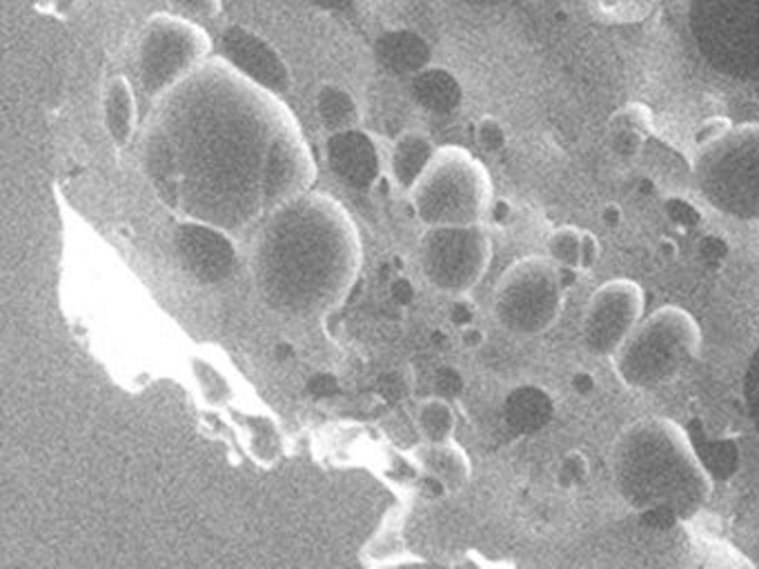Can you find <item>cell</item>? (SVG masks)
Listing matches in <instances>:
<instances>
[{
  "label": "cell",
  "mask_w": 759,
  "mask_h": 569,
  "mask_svg": "<svg viewBox=\"0 0 759 569\" xmlns=\"http://www.w3.org/2000/svg\"><path fill=\"white\" fill-rule=\"evenodd\" d=\"M619 496L637 511L688 518L712 491L710 473L674 420L650 416L621 429L610 449Z\"/></svg>",
  "instance_id": "cell-1"
},
{
  "label": "cell",
  "mask_w": 759,
  "mask_h": 569,
  "mask_svg": "<svg viewBox=\"0 0 759 569\" xmlns=\"http://www.w3.org/2000/svg\"><path fill=\"white\" fill-rule=\"evenodd\" d=\"M701 349V329L690 311L663 305L641 318L612 356L619 380L630 389H652L674 380Z\"/></svg>",
  "instance_id": "cell-2"
},
{
  "label": "cell",
  "mask_w": 759,
  "mask_h": 569,
  "mask_svg": "<svg viewBox=\"0 0 759 569\" xmlns=\"http://www.w3.org/2000/svg\"><path fill=\"white\" fill-rule=\"evenodd\" d=\"M694 178L706 200L732 218H759V122L730 124L701 142Z\"/></svg>",
  "instance_id": "cell-3"
},
{
  "label": "cell",
  "mask_w": 759,
  "mask_h": 569,
  "mask_svg": "<svg viewBox=\"0 0 759 569\" xmlns=\"http://www.w3.org/2000/svg\"><path fill=\"white\" fill-rule=\"evenodd\" d=\"M485 167L461 147H445L416 180L418 216L430 224H476L490 207Z\"/></svg>",
  "instance_id": "cell-4"
},
{
  "label": "cell",
  "mask_w": 759,
  "mask_h": 569,
  "mask_svg": "<svg viewBox=\"0 0 759 569\" xmlns=\"http://www.w3.org/2000/svg\"><path fill=\"white\" fill-rule=\"evenodd\" d=\"M211 49V38L200 22L174 11L151 13L138 36L136 69L149 98L169 93L189 78Z\"/></svg>",
  "instance_id": "cell-5"
},
{
  "label": "cell",
  "mask_w": 759,
  "mask_h": 569,
  "mask_svg": "<svg viewBox=\"0 0 759 569\" xmlns=\"http://www.w3.org/2000/svg\"><path fill=\"white\" fill-rule=\"evenodd\" d=\"M563 300V269L550 256H528L499 278L494 318L512 333L536 336L559 320Z\"/></svg>",
  "instance_id": "cell-6"
},
{
  "label": "cell",
  "mask_w": 759,
  "mask_h": 569,
  "mask_svg": "<svg viewBox=\"0 0 759 569\" xmlns=\"http://www.w3.org/2000/svg\"><path fill=\"white\" fill-rule=\"evenodd\" d=\"M690 22L717 69L759 80V0H692Z\"/></svg>",
  "instance_id": "cell-7"
},
{
  "label": "cell",
  "mask_w": 759,
  "mask_h": 569,
  "mask_svg": "<svg viewBox=\"0 0 759 569\" xmlns=\"http://www.w3.org/2000/svg\"><path fill=\"white\" fill-rule=\"evenodd\" d=\"M492 242L476 224H436L421 240L423 276L438 289L465 293L485 273Z\"/></svg>",
  "instance_id": "cell-8"
},
{
  "label": "cell",
  "mask_w": 759,
  "mask_h": 569,
  "mask_svg": "<svg viewBox=\"0 0 759 569\" xmlns=\"http://www.w3.org/2000/svg\"><path fill=\"white\" fill-rule=\"evenodd\" d=\"M643 318V289L628 278L597 287L581 318V340L597 356H614Z\"/></svg>",
  "instance_id": "cell-9"
},
{
  "label": "cell",
  "mask_w": 759,
  "mask_h": 569,
  "mask_svg": "<svg viewBox=\"0 0 759 569\" xmlns=\"http://www.w3.org/2000/svg\"><path fill=\"white\" fill-rule=\"evenodd\" d=\"M220 56L238 73L260 84L272 93H283L292 87V71L280 51L258 31L231 22L220 31Z\"/></svg>",
  "instance_id": "cell-10"
},
{
  "label": "cell",
  "mask_w": 759,
  "mask_h": 569,
  "mask_svg": "<svg viewBox=\"0 0 759 569\" xmlns=\"http://www.w3.org/2000/svg\"><path fill=\"white\" fill-rule=\"evenodd\" d=\"M174 244L183 267L203 282H220L234 273L238 253L234 242L218 229L183 222L174 231Z\"/></svg>",
  "instance_id": "cell-11"
},
{
  "label": "cell",
  "mask_w": 759,
  "mask_h": 569,
  "mask_svg": "<svg viewBox=\"0 0 759 569\" xmlns=\"http://www.w3.org/2000/svg\"><path fill=\"white\" fill-rule=\"evenodd\" d=\"M325 156L332 173L354 189H367L381 176L378 149L374 140L356 127L329 133Z\"/></svg>",
  "instance_id": "cell-12"
},
{
  "label": "cell",
  "mask_w": 759,
  "mask_h": 569,
  "mask_svg": "<svg viewBox=\"0 0 759 569\" xmlns=\"http://www.w3.org/2000/svg\"><path fill=\"white\" fill-rule=\"evenodd\" d=\"M376 62L394 76H414L432 60L430 42L414 29H387L374 40Z\"/></svg>",
  "instance_id": "cell-13"
},
{
  "label": "cell",
  "mask_w": 759,
  "mask_h": 569,
  "mask_svg": "<svg viewBox=\"0 0 759 569\" xmlns=\"http://www.w3.org/2000/svg\"><path fill=\"white\" fill-rule=\"evenodd\" d=\"M410 98L427 113L447 116L459 109L463 100V87L450 69L427 64L410 76Z\"/></svg>",
  "instance_id": "cell-14"
},
{
  "label": "cell",
  "mask_w": 759,
  "mask_h": 569,
  "mask_svg": "<svg viewBox=\"0 0 759 569\" xmlns=\"http://www.w3.org/2000/svg\"><path fill=\"white\" fill-rule=\"evenodd\" d=\"M102 122L118 147L131 140L136 129V96L125 76H111L102 89Z\"/></svg>",
  "instance_id": "cell-15"
},
{
  "label": "cell",
  "mask_w": 759,
  "mask_h": 569,
  "mask_svg": "<svg viewBox=\"0 0 759 569\" xmlns=\"http://www.w3.org/2000/svg\"><path fill=\"white\" fill-rule=\"evenodd\" d=\"M548 256L563 271H585L599 260V240L592 231L572 224L556 227L548 236Z\"/></svg>",
  "instance_id": "cell-16"
},
{
  "label": "cell",
  "mask_w": 759,
  "mask_h": 569,
  "mask_svg": "<svg viewBox=\"0 0 759 569\" xmlns=\"http://www.w3.org/2000/svg\"><path fill=\"white\" fill-rule=\"evenodd\" d=\"M434 153H436L434 142L423 131L410 129V131H403L401 136H396L394 144H392V153H390L392 173H394L396 182L405 189L414 187L416 180L427 169V164L432 162Z\"/></svg>",
  "instance_id": "cell-17"
},
{
  "label": "cell",
  "mask_w": 759,
  "mask_h": 569,
  "mask_svg": "<svg viewBox=\"0 0 759 569\" xmlns=\"http://www.w3.org/2000/svg\"><path fill=\"white\" fill-rule=\"evenodd\" d=\"M505 420L519 433H530L548 425L552 416L550 396L532 385H523L510 391L505 398Z\"/></svg>",
  "instance_id": "cell-18"
},
{
  "label": "cell",
  "mask_w": 759,
  "mask_h": 569,
  "mask_svg": "<svg viewBox=\"0 0 759 569\" xmlns=\"http://www.w3.org/2000/svg\"><path fill=\"white\" fill-rule=\"evenodd\" d=\"M316 113L327 133L345 131L358 124L361 109L354 96L334 82H323L316 91Z\"/></svg>",
  "instance_id": "cell-19"
},
{
  "label": "cell",
  "mask_w": 759,
  "mask_h": 569,
  "mask_svg": "<svg viewBox=\"0 0 759 569\" xmlns=\"http://www.w3.org/2000/svg\"><path fill=\"white\" fill-rule=\"evenodd\" d=\"M423 460L425 469H430V473L436 476L450 491L461 489L470 478V460L452 440L430 445V449L423 453Z\"/></svg>",
  "instance_id": "cell-20"
},
{
  "label": "cell",
  "mask_w": 759,
  "mask_h": 569,
  "mask_svg": "<svg viewBox=\"0 0 759 569\" xmlns=\"http://www.w3.org/2000/svg\"><path fill=\"white\" fill-rule=\"evenodd\" d=\"M416 425H418L421 436L430 445L450 440L454 433L456 418H454V411H452L447 398L434 396V398L423 400L418 407V413H416Z\"/></svg>",
  "instance_id": "cell-21"
},
{
  "label": "cell",
  "mask_w": 759,
  "mask_h": 569,
  "mask_svg": "<svg viewBox=\"0 0 759 569\" xmlns=\"http://www.w3.org/2000/svg\"><path fill=\"white\" fill-rule=\"evenodd\" d=\"M167 9L196 22L214 20L223 13V0H165Z\"/></svg>",
  "instance_id": "cell-22"
},
{
  "label": "cell",
  "mask_w": 759,
  "mask_h": 569,
  "mask_svg": "<svg viewBox=\"0 0 759 569\" xmlns=\"http://www.w3.org/2000/svg\"><path fill=\"white\" fill-rule=\"evenodd\" d=\"M505 140H507L505 129H503V124H501L496 118L485 116V118H481V120L476 122V142H479V147H483L485 151H499V149H503V147H505Z\"/></svg>",
  "instance_id": "cell-23"
},
{
  "label": "cell",
  "mask_w": 759,
  "mask_h": 569,
  "mask_svg": "<svg viewBox=\"0 0 759 569\" xmlns=\"http://www.w3.org/2000/svg\"><path fill=\"white\" fill-rule=\"evenodd\" d=\"M610 122H614V124H623V127H630V129H637V131H641V133H650V129H652V113H650V109L645 107V104H628V107H623L621 111H617L614 116H612V120Z\"/></svg>",
  "instance_id": "cell-24"
},
{
  "label": "cell",
  "mask_w": 759,
  "mask_h": 569,
  "mask_svg": "<svg viewBox=\"0 0 759 569\" xmlns=\"http://www.w3.org/2000/svg\"><path fill=\"white\" fill-rule=\"evenodd\" d=\"M610 133H612V147L617 153L630 158V156H637L643 140H645V133L637 131V129H630V127H623V124H614L610 122Z\"/></svg>",
  "instance_id": "cell-25"
},
{
  "label": "cell",
  "mask_w": 759,
  "mask_h": 569,
  "mask_svg": "<svg viewBox=\"0 0 759 569\" xmlns=\"http://www.w3.org/2000/svg\"><path fill=\"white\" fill-rule=\"evenodd\" d=\"M588 476V460L581 451H568L559 465V482L572 487Z\"/></svg>",
  "instance_id": "cell-26"
},
{
  "label": "cell",
  "mask_w": 759,
  "mask_h": 569,
  "mask_svg": "<svg viewBox=\"0 0 759 569\" xmlns=\"http://www.w3.org/2000/svg\"><path fill=\"white\" fill-rule=\"evenodd\" d=\"M463 389V376L454 367H441L434 376V391L441 398H454Z\"/></svg>",
  "instance_id": "cell-27"
},
{
  "label": "cell",
  "mask_w": 759,
  "mask_h": 569,
  "mask_svg": "<svg viewBox=\"0 0 759 569\" xmlns=\"http://www.w3.org/2000/svg\"><path fill=\"white\" fill-rule=\"evenodd\" d=\"M307 391L314 398H329V396H334L338 391V380H336L334 373H327V371L316 373V376L309 378Z\"/></svg>",
  "instance_id": "cell-28"
},
{
  "label": "cell",
  "mask_w": 759,
  "mask_h": 569,
  "mask_svg": "<svg viewBox=\"0 0 759 569\" xmlns=\"http://www.w3.org/2000/svg\"><path fill=\"white\" fill-rule=\"evenodd\" d=\"M748 400H750V411L755 418V425L759 427V351L752 358V365L748 369Z\"/></svg>",
  "instance_id": "cell-29"
},
{
  "label": "cell",
  "mask_w": 759,
  "mask_h": 569,
  "mask_svg": "<svg viewBox=\"0 0 759 569\" xmlns=\"http://www.w3.org/2000/svg\"><path fill=\"white\" fill-rule=\"evenodd\" d=\"M403 389H405L403 378H401V373H396V371H387V373L378 380V391H381L387 400H396L398 396H403Z\"/></svg>",
  "instance_id": "cell-30"
},
{
  "label": "cell",
  "mask_w": 759,
  "mask_h": 569,
  "mask_svg": "<svg viewBox=\"0 0 759 569\" xmlns=\"http://www.w3.org/2000/svg\"><path fill=\"white\" fill-rule=\"evenodd\" d=\"M390 293L396 305H410L414 298V284L407 278H396L390 287Z\"/></svg>",
  "instance_id": "cell-31"
},
{
  "label": "cell",
  "mask_w": 759,
  "mask_h": 569,
  "mask_svg": "<svg viewBox=\"0 0 759 569\" xmlns=\"http://www.w3.org/2000/svg\"><path fill=\"white\" fill-rule=\"evenodd\" d=\"M472 318H474V307L467 302V300H456L450 309V320L456 325V327H467L472 325Z\"/></svg>",
  "instance_id": "cell-32"
},
{
  "label": "cell",
  "mask_w": 759,
  "mask_h": 569,
  "mask_svg": "<svg viewBox=\"0 0 759 569\" xmlns=\"http://www.w3.org/2000/svg\"><path fill=\"white\" fill-rule=\"evenodd\" d=\"M483 342H485L483 329H479V327H474V325L461 327V345H463L465 349H479Z\"/></svg>",
  "instance_id": "cell-33"
},
{
  "label": "cell",
  "mask_w": 759,
  "mask_h": 569,
  "mask_svg": "<svg viewBox=\"0 0 759 569\" xmlns=\"http://www.w3.org/2000/svg\"><path fill=\"white\" fill-rule=\"evenodd\" d=\"M309 2L316 9L329 11V13H345V11H349L356 4V0H309Z\"/></svg>",
  "instance_id": "cell-34"
},
{
  "label": "cell",
  "mask_w": 759,
  "mask_h": 569,
  "mask_svg": "<svg viewBox=\"0 0 759 569\" xmlns=\"http://www.w3.org/2000/svg\"><path fill=\"white\" fill-rule=\"evenodd\" d=\"M599 218H601V222H603L605 227L614 229V227H619V222H621V218H623V211H621V207H619V204H614V202H608V204L601 209Z\"/></svg>",
  "instance_id": "cell-35"
},
{
  "label": "cell",
  "mask_w": 759,
  "mask_h": 569,
  "mask_svg": "<svg viewBox=\"0 0 759 569\" xmlns=\"http://www.w3.org/2000/svg\"><path fill=\"white\" fill-rule=\"evenodd\" d=\"M463 4H470V7H481V9H492V7H507V4H514L519 0H459Z\"/></svg>",
  "instance_id": "cell-36"
},
{
  "label": "cell",
  "mask_w": 759,
  "mask_h": 569,
  "mask_svg": "<svg viewBox=\"0 0 759 569\" xmlns=\"http://www.w3.org/2000/svg\"><path fill=\"white\" fill-rule=\"evenodd\" d=\"M574 385H576V389H579L581 393H588V391H592V387H594V382L588 378L585 371H579V373H576ZM579 391H576V393H579Z\"/></svg>",
  "instance_id": "cell-37"
},
{
  "label": "cell",
  "mask_w": 759,
  "mask_h": 569,
  "mask_svg": "<svg viewBox=\"0 0 759 569\" xmlns=\"http://www.w3.org/2000/svg\"><path fill=\"white\" fill-rule=\"evenodd\" d=\"M276 356H278V358H289V356H292V347H289L287 342H280V345L276 347Z\"/></svg>",
  "instance_id": "cell-38"
}]
</instances>
